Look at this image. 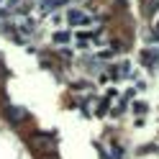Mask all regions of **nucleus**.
Returning <instances> with one entry per match:
<instances>
[{
  "mask_svg": "<svg viewBox=\"0 0 159 159\" xmlns=\"http://www.w3.org/2000/svg\"><path fill=\"white\" fill-rule=\"evenodd\" d=\"M8 116H11L13 121H21V118H23L26 113H23V111H16V108H11V105H8Z\"/></svg>",
  "mask_w": 159,
  "mask_h": 159,
  "instance_id": "7ed1b4c3",
  "label": "nucleus"
},
{
  "mask_svg": "<svg viewBox=\"0 0 159 159\" xmlns=\"http://www.w3.org/2000/svg\"><path fill=\"white\" fill-rule=\"evenodd\" d=\"M67 21L69 23H75V26H93V16L85 11V8H69L67 11Z\"/></svg>",
  "mask_w": 159,
  "mask_h": 159,
  "instance_id": "f257e3e1",
  "label": "nucleus"
},
{
  "mask_svg": "<svg viewBox=\"0 0 159 159\" xmlns=\"http://www.w3.org/2000/svg\"><path fill=\"white\" fill-rule=\"evenodd\" d=\"M62 3L64 0H41V13H52V11H57V8H62Z\"/></svg>",
  "mask_w": 159,
  "mask_h": 159,
  "instance_id": "f03ea898",
  "label": "nucleus"
}]
</instances>
